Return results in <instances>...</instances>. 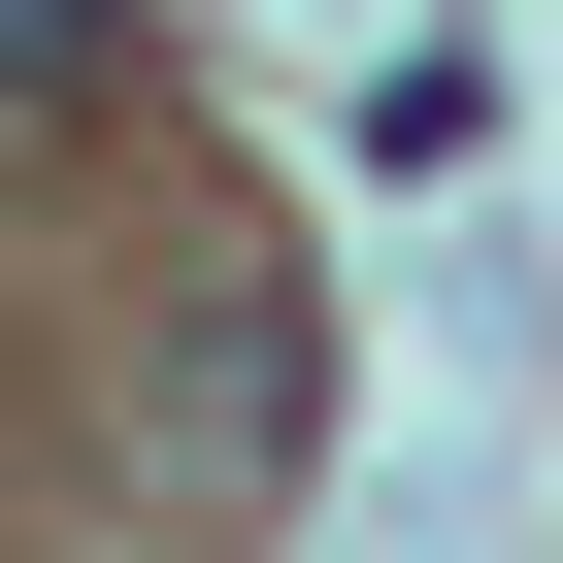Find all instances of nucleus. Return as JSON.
<instances>
[{
	"label": "nucleus",
	"instance_id": "nucleus-1",
	"mask_svg": "<svg viewBox=\"0 0 563 563\" xmlns=\"http://www.w3.org/2000/svg\"><path fill=\"white\" fill-rule=\"evenodd\" d=\"M299 431H332V332H299V299H199V332H166V464H199V497H265Z\"/></svg>",
	"mask_w": 563,
	"mask_h": 563
},
{
	"label": "nucleus",
	"instance_id": "nucleus-2",
	"mask_svg": "<svg viewBox=\"0 0 563 563\" xmlns=\"http://www.w3.org/2000/svg\"><path fill=\"white\" fill-rule=\"evenodd\" d=\"M0 100H34V133H67V100H133V0H0Z\"/></svg>",
	"mask_w": 563,
	"mask_h": 563
}]
</instances>
